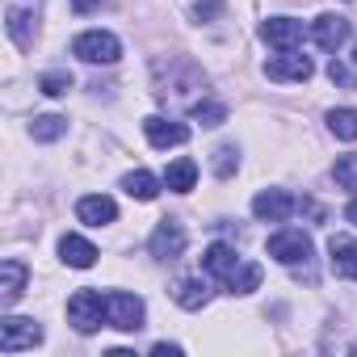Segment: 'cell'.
<instances>
[{"label": "cell", "instance_id": "24", "mask_svg": "<svg viewBox=\"0 0 357 357\" xmlns=\"http://www.w3.org/2000/svg\"><path fill=\"white\" fill-rule=\"evenodd\" d=\"M332 176H336V185H340V190L357 194V155H353V151H349V155H336Z\"/></svg>", "mask_w": 357, "mask_h": 357}, {"label": "cell", "instance_id": "4", "mask_svg": "<svg viewBox=\"0 0 357 357\" xmlns=\"http://www.w3.org/2000/svg\"><path fill=\"white\" fill-rule=\"evenodd\" d=\"M38 0H22V5H9V13H5V30H9V38L22 47V51H30L34 47V34H38Z\"/></svg>", "mask_w": 357, "mask_h": 357}, {"label": "cell", "instance_id": "8", "mask_svg": "<svg viewBox=\"0 0 357 357\" xmlns=\"http://www.w3.org/2000/svg\"><path fill=\"white\" fill-rule=\"evenodd\" d=\"M105 298H109V324L118 332H139L143 328V298L139 294L118 290V294H105Z\"/></svg>", "mask_w": 357, "mask_h": 357}, {"label": "cell", "instance_id": "6", "mask_svg": "<svg viewBox=\"0 0 357 357\" xmlns=\"http://www.w3.org/2000/svg\"><path fill=\"white\" fill-rule=\"evenodd\" d=\"M38 340H43V328H38L34 319H17V315L0 319V349H5V353H22V349H34Z\"/></svg>", "mask_w": 357, "mask_h": 357}, {"label": "cell", "instance_id": "20", "mask_svg": "<svg viewBox=\"0 0 357 357\" xmlns=\"http://www.w3.org/2000/svg\"><path fill=\"white\" fill-rule=\"evenodd\" d=\"M122 190H126L135 202H151V198L160 194V181H155L147 168H135V172H126V176H122Z\"/></svg>", "mask_w": 357, "mask_h": 357}, {"label": "cell", "instance_id": "28", "mask_svg": "<svg viewBox=\"0 0 357 357\" xmlns=\"http://www.w3.org/2000/svg\"><path fill=\"white\" fill-rule=\"evenodd\" d=\"M155 357H181V344H151Z\"/></svg>", "mask_w": 357, "mask_h": 357}, {"label": "cell", "instance_id": "19", "mask_svg": "<svg viewBox=\"0 0 357 357\" xmlns=\"http://www.w3.org/2000/svg\"><path fill=\"white\" fill-rule=\"evenodd\" d=\"M194 181H198V164L194 160H172L168 168H164V185L172 190V194H190L194 190Z\"/></svg>", "mask_w": 357, "mask_h": 357}, {"label": "cell", "instance_id": "23", "mask_svg": "<svg viewBox=\"0 0 357 357\" xmlns=\"http://www.w3.org/2000/svg\"><path fill=\"white\" fill-rule=\"evenodd\" d=\"M190 114H194V122H202V126H223L227 122V105L223 101H194L190 105Z\"/></svg>", "mask_w": 357, "mask_h": 357}, {"label": "cell", "instance_id": "2", "mask_svg": "<svg viewBox=\"0 0 357 357\" xmlns=\"http://www.w3.org/2000/svg\"><path fill=\"white\" fill-rule=\"evenodd\" d=\"M72 55L84 59V63H118L122 43H118L109 30H84V34L72 43Z\"/></svg>", "mask_w": 357, "mask_h": 357}, {"label": "cell", "instance_id": "15", "mask_svg": "<svg viewBox=\"0 0 357 357\" xmlns=\"http://www.w3.org/2000/svg\"><path fill=\"white\" fill-rule=\"evenodd\" d=\"M26 278H30V269L22 261H5V265H0V303L13 307L22 298V290H26Z\"/></svg>", "mask_w": 357, "mask_h": 357}, {"label": "cell", "instance_id": "1", "mask_svg": "<svg viewBox=\"0 0 357 357\" xmlns=\"http://www.w3.org/2000/svg\"><path fill=\"white\" fill-rule=\"evenodd\" d=\"M68 319L76 332H97L101 319H109V298H101V290H76L68 298Z\"/></svg>", "mask_w": 357, "mask_h": 357}, {"label": "cell", "instance_id": "11", "mask_svg": "<svg viewBox=\"0 0 357 357\" xmlns=\"http://www.w3.org/2000/svg\"><path fill=\"white\" fill-rule=\"evenodd\" d=\"M311 38H315L319 51H340V47L349 43V22H344L340 13H324V17H315Z\"/></svg>", "mask_w": 357, "mask_h": 357}, {"label": "cell", "instance_id": "14", "mask_svg": "<svg viewBox=\"0 0 357 357\" xmlns=\"http://www.w3.org/2000/svg\"><path fill=\"white\" fill-rule=\"evenodd\" d=\"M76 215H80V223H89V227H109V223L118 219V206H114V198H105V194H89V198L76 202Z\"/></svg>", "mask_w": 357, "mask_h": 357}, {"label": "cell", "instance_id": "9", "mask_svg": "<svg viewBox=\"0 0 357 357\" xmlns=\"http://www.w3.org/2000/svg\"><path fill=\"white\" fill-rule=\"evenodd\" d=\"M143 135H147V143H151V147H181V143L190 139V126H185V122H172V118L151 114V118H143Z\"/></svg>", "mask_w": 357, "mask_h": 357}, {"label": "cell", "instance_id": "26", "mask_svg": "<svg viewBox=\"0 0 357 357\" xmlns=\"http://www.w3.org/2000/svg\"><path fill=\"white\" fill-rule=\"evenodd\" d=\"M38 89H43L47 97H63V93L72 89V76H68V72H47V76L38 80Z\"/></svg>", "mask_w": 357, "mask_h": 357}, {"label": "cell", "instance_id": "13", "mask_svg": "<svg viewBox=\"0 0 357 357\" xmlns=\"http://www.w3.org/2000/svg\"><path fill=\"white\" fill-rule=\"evenodd\" d=\"M328 257H332V273L357 282V240L353 236H332L328 240Z\"/></svg>", "mask_w": 357, "mask_h": 357}, {"label": "cell", "instance_id": "21", "mask_svg": "<svg viewBox=\"0 0 357 357\" xmlns=\"http://www.w3.org/2000/svg\"><path fill=\"white\" fill-rule=\"evenodd\" d=\"M30 135H34L38 143H55L59 135H68V118H59V114H43V118L30 122Z\"/></svg>", "mask_w": 357, "mask_h": 357}, {"label": "cell", "instance_id": "16", "mask_svg": "<svg viewBox=\"0 0 357 357\" xmlns=\"http://www.w3.org/2000/svg\"><path fill=\"white\" fill-rule=\"evenodd\" d=\"M172 298H176V307H185V311H202L211 303V286L202 278H181L172 286Z\"/></svg>", "mask_w": 357, "mask_h": 357}, {"label": "cell", "instance_id": "10", "mask_svg": "<svg viewBox=\"0 0 357 357\" xmlns=\"http://www.w3.org/2000/svg\"><path fill=\"white\" fill-rule=\"evenodd\" d=\"M311 72H315L311 59H307V55H294V51H282V55H273V59L265 63V76H269V80H282V84H286V80H298V84H303V80H311Z\"/></svg>", "mask_w": 357, "mask_h": 357}, {"label": "cell", "instance_id": "22", "mask_svg": "<svg viewBox=\"0 0 357 357\" xmlns=\"http://www.w3.org/2000/svg\"><path fill=\"white\" fill-rule=\"evenodd\" d=\"M328 130L344 143L357 139V109H328Z\"/></svg>", "mask_w": 357, "mask_h": 357}, {"label": "cell", "instance_id": "17", "mask_svg": "<svg viewBox=\"0 0 357 357\" xmlns=\"http://www.w3.org/2000/svg\"><path fill=\"white\" fill-rule=\"evenodd\" d=\"M202 269H206L211 278H223V282H227V278L240 269V257H236L231 244H211L206 257H202Z\"/></svg>", "mask_w": 357, "mask_h": 357}, {"label": "cell", "instance_id": "12", "mask_svg": "<svg viewBox=\"0 0 357 357\" xmlns=\"http://www.w3.org/2000/svg\"><path fill=\"white\" fill-rule=\"evenodd\" d=\"M261 38L269 47H278V51H294L303 43V22H294V17H269L261 26Z\"/></svg>", "mask_w": 357, "mask_h": 357}, {"label": "cell", "instance_id": "25", "mask_svg": "<svg viewBox=\"0 0 357 357\" xmlns=\"http://www.w3.org/2000/svg\"><path fill=\"white\" fill-rule=\"evenodd\" d=\"M261 286V265H240L231 278H227V290L231 294H248V290H257Z\"/></svg>", "mask_w": 357, "mask_h": 357}, {"label": "cell", "instance_id": "5", "mask_svg": "<svg viewBox=\"0 0 357 357\" xmlns=\"http://www.w3.org/2000/svg\"><path fill=\"white\" fill-rule=\"evenodd\" d=\"M147 248H151L155 261H176V257L185 252V227L176 223V219H160V227L151 231Z\"/></svg>", "mask_w": 357, "mask_h": 357}, {"label": "cell", "instance_id": "3", "mask_svg": "<svg viewBox=\"0 0 357 357\" xmlns=\"http://www.w3.org/2000/svg\"><path fill=\"white\" fill-rule=\"evenodd\" d=\"M269 257L282 261V265H307L311 257V236L298 231V227H282L269 236Z\"/></svg>", "mask_w": 357, "mask_h": 357}, {"label": "cell", "instance_id": "30", "mask_svg": "<svg viewBox=\"0 0 357 357\" xmlns=\"http://www.w3.org/2000/svg\"><path fill=\"white\" fill-rule=\"evenodd\" d=\"M344 219H349V223H353V227H357V198H353V202H349V206H344Z\"/></svg>", "mask_w": 357, "mask_h": 357}, {"label": "cell", "instance_id": "18", "mask_svg": "<svg viewBox=\"0 0 357 357\" xmlns=\"http://www.w3.org/2000/svg\"><path fill=\"white\" fill-rule=\"evenodd\" d=\"M59 257H63L72 269H93V265H97V248H93L89 240H80V236H63V240H59Z\"/></svg>", "mask_w": 357, "mask_h": 357}, {"label": "cell", "instance_id": "29", "mask_svg": "<svg viewBox=\"0 0 357 357\" xmlns=\"http://www.w3.org/2000/svg\"><path fill=\"white\" fill-rule=\"evenodd\" d=\"M97 5H101V0H72V9H76V13H93Z\"/></svg>", "mask_w": 357, "mask_h": 357}, {"label": "cell", "instance_id": "7", "mask_svg": "<svg viewBox=\"0 0 357 357\" xmlns=\"http://www.w3.org/2000/svg\"><path fill=\"white\" fill-rule=\"evenodd\" d=\"M294 211H298V198L286 194V190H261V194L252 198V215L265 219V223H286Z\"/></svg>", "mask_w": 357, "mask_h": 357}, {"label": "cell", "instance_id": "27", "mask_svg": "<svg viewBox=\"0 0 357 357\" xmlns=\"http://www.w3.org/2000/svg\"><path fill=\"white\" fill-rule=\"evenodd\" d=\"M215 172L223 176V181L236 172V147H219V151H215Z\"/></svg>", "mask_w": 357, "mask_h": 357}]
</instances>
